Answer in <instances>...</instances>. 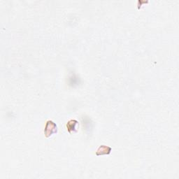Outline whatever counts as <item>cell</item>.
I'll use <instances>...</instances> for the list:
<instances>
[{
  "label": "cell",
  "mask_w": 179,
  "mask_h": 179,
  "mask_svg": "<svg viewBox=\"0 0 179 179\" xmlns=\"http://www.w3.org/2000/svg\"><path fill=\"white\" fill-rule=\"evenodd\" d=\"M78 121L76 120H71L66 124V128H67L68 132L72 134V133L76 132V125H78Z\"/></svg>",
  "instance_id": "3957f363"
},
{
  "label": "cell",
  "mask_w": 179,
  "mask_h": 179,
  "mask_svg": "<svg viewBox=\"0 0 179 179\" xmlns=\"http://www.w3.org/2000/svg\"><path fill=\"white\" fill-rule=\"evenodd\" d=\"M57 132V127L56 124L51 120H48L45 124L44 134L45 137H50L51 135H53L55 133Z\"/></svg>",
  "instance_id": "6da1fadb"
},
{
  "label": "cell",
  "mask_w": 179,
  "mask_h": 179,
  "mask_svg": "<svg viewBox=\"0 0 179 179\" xmlns=\"http://www.w3.org/2000/svg\"><path fill=\"white\" fill-rule=\"evenodd\" d=\"M111 148L107 146V145H100L96 152V155L97 156L103 155H108L111 152Z\"/></svg>",
  "instance_id": "7a4b0ae2"
}]
</instances>
